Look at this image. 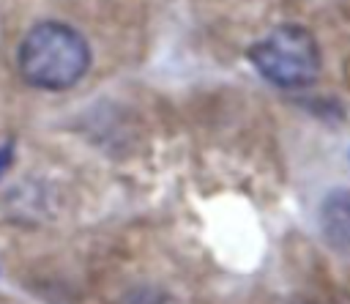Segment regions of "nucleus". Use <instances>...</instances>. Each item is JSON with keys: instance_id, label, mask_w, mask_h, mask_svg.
Segmentation results:
<instances>
[{"instance_id": "nucleus-1", "label": "nucleus", "mask_w": 350, "mask_h": 304, "mask_svg": "<svg viewBox=\"0 0 350 304\" xmlns=\"http://www.w3.org/2000/svg\"><path fill=\"white\" fill-rule=\"evenodd\" d=\"M19 74L38 90H68L90 66V47L66 22H38L27 30L16 52Z\"/></svg>"}, {"instance_id": "nucleus-2", "label": "nucleus", "mask_w": 350, "mask_h": 304, "mask_svg": "<svg viewBox=\"0 0 350 304\" xmlns=\"http://www.w3.org/2000/svg\"><path fill=\"white\" fill-rule=\"evenodd\" d=\"M260 77L279 88L312 85L320 74V47L301 25H279L249 52Z\"/></svg>"}, {"instance_id": "nucleus-3", "label": "nucleus", "mask_w": 350, "mask_h": 304, "mask_svg": "<svg viewBox=\"0 0 350 304\" xmlns=\"http://www.w3.org/2000/svg\"><path fill=\"white\" fill-rule=\"evenodd\" d=\"M120 304H172V301H170L164 293H159V290H150V288H139V290H131V293H126Z\"/></svg>"}, {"instance_id": "nucleus-4", "label": "nucleus", "mask_w": 350, "mask_h": 304, "mask_svg": "<svg viewBox=\"0 0 350 304\" xmlns=\"http://www.w3.org/2000/svg\"><path fill=\"white\" fill-rule=\"evenodd\" d=\"M11 159H14V145H0V175L8 170Z\"/></svg>"}]
</instances>
